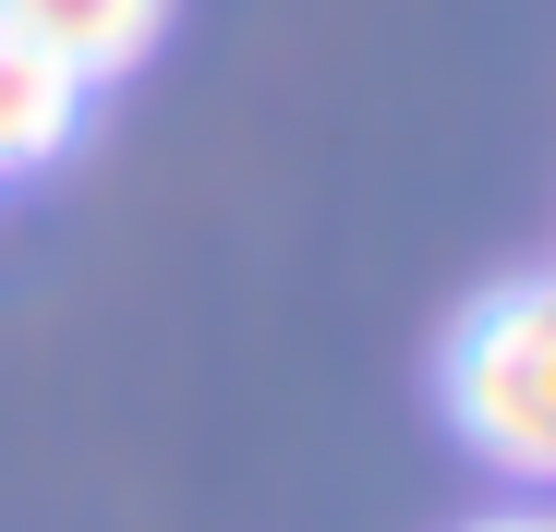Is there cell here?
I'll return each mask as SVG.
<instances>
[{
	"instance_id": "obj_1",
	"label": "cell",
	"mask_w": 556,
	"mask_h": 532,
	"mask_svg": "<svg viewBox=\"0 0 556 532\" xmlns=\"http://www.w3.org/2000/svg\"><path fill=\"white\" fill-rule=\"evenodd\" d=\"M435 400L459 423V448L484 472L556 496V266L544 279H496L435 351Z\"/></svg>"
},
{
	"instance_id": "obj_2",
	"label": "cell",
	"mask_w": 556,
	"mask_h": 532,
	"mask_svg": "<svg viewBox=\"0 0 556 532\" xmlns=\"http://www.w3.org/2000/svg\"><path fill=\"white\" fill-rule=\"evenodd\" d=\"M0 37L49 49L85 85H122L157 37H169V0H0Z\"/></svg>"
},
{
	"instance_id": "obj_3",
	"label": "cell",
	"mask_w": 556,
	"mask_h": 532,
	"mask_svg": "<svg viewBox=\"0 0 556 532\" xmlns=\"http://www.w3.org/2000/svg\"><path fill=\"white\" fill-rule=\"evenodd\" d=\"M85 98H98L85 73H61V61H49V49H25V37H0V182H25V169L73 157Z\"/></svg>"
},
{
	"instance_id": "obj_4",
	"label": "cell",
	"mask_w": 556,
	"mask_h": 532,
	"mask_svg": "<svg viewBox=\"0 0 556 532\" xmlns=\"http://www.w3.org/2000/svg\"><path fill=\"white\" fill-rule=\"evenodd\" d=\"M472 532H556V508H544V496H520V508H484Z\"/></svg>"
}]
</instances>
